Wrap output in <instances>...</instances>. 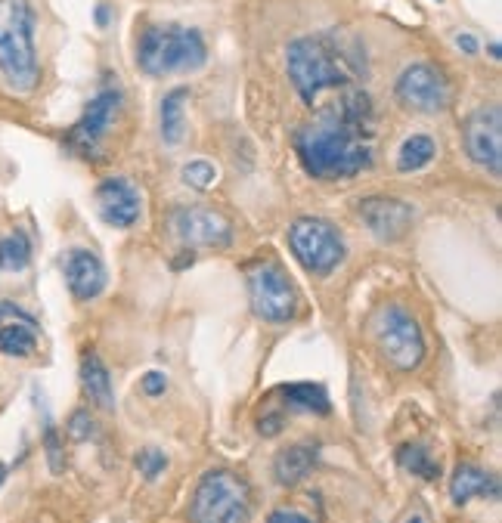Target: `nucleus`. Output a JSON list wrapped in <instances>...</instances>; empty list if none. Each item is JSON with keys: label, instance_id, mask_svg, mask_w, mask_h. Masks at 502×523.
I'll use <instances>...</instances> for the list:
<instances>
[{"label": "nucleus", "instance_id": "f257e3e1", "mask_svg": "<svg viewBox=\"0 0 502 523\" xmlns=\"http://www.w3.org/2000/svg\"><path fill=\"white\" fill-rule=\"evenodd\" d=\"M372 127L351 121L338 109L320 112L307 127L298 130L295 149L301 155V165L320 180H348L360 171L372 168Z\"/></svg>", "mask_w": 502, "mask_h": 523}, {"label": "nucleus", "instance_id": "f03ea898", "mask_svg": "<svg viewBox=\"0 0 502 523\" xmlns=\"http://www.w3.org/2000/svg\"><path fill=\"white\" fill-rule=\"evenodd\" d=\"M0 75L16 93H31L41 81L35 10L28 0H0Z\"/></svg>", "mask_w": 502, "mask_h": 523}, {"label": "nucleus", "instance_id": "7ed1b4c3", "mask_svg": "<svg viewBox=\"0 0 502 523\" xmlns=\"http://www.w3.org/2000/svg\"><path fill=\"white\" fill-rule=\"evenodd\" d=\"M286 69L298 96L313 106L317 96L329 87H351L357 78V65L348 62L329 38H298L286 50Z\"/></svg>", "mask_w": 502, "mask_h": 523}, {"label": "nucleus", "instance_id": "20e7f679", "mask_svg": "<svg viewBox=\"0 0 502 523\" xmlns=\"http://www.w3.org/2000/svg\"><path fill=\"white\" fill-rule=\"evenodd\" d=\"M208 59L202 31L177 22L149 25L137 41V65L149 78H165L177 72H196Z\"/></svg>", "mask_w": 502, "mask_h": 523}, {"label": "nucleus", "instance_id": "39448f33", "mask_svg": "<svg viewBox=\"0 0 502 523\" xmlns=\"http://www.w3.org/2000/svg\"><path fill=\"white\" fill-rule=\"evenodd\" d=\"M251 486L230 468H211L199 477L190 499V523H248Z\"/></svg>", "mask_w": 502, "mask_h": 523}, {"label": "nucleus", "instance_id": "423d86ee", "mask_svg": "<svg viewBox=\"0 0 502 523\" xmlns=\"http://www.w3.org/2000/svg\"><path fill=\"white\" fill-rule=\"evenodd\" d=\"M372 338L382 359L397 372H413L425 359V335L419 319L406 307H385L372 319Z\"/></svg>", "mask_w": 502, "mask_h": 523}, {"label": "nucleus", "instance_id": "0eeeda50", "mask_svg": "<svg viewBox=\"0 0 502 523\" xmlns=\"http://www.w3.org/2000/svg\"><path fill=\"white\" fill-rule=\"evenodd\" d=\"M251 313L270 325H282L298 313V291L292 276L276 260H255L245 270Z\"/></svg>", "mask_w": 502, "mask_h": 523}, {"label": "nucleus", "instance_id": "6e6552de", "mask_svg": "<svg viewBox=\"0 0 502 523\" xmlns=\"http://www.w3.org/2000/svg\"><path fill=\"white\" fill-rule=\"evenodd\" d=\"M289 248L295 251L298 264L313 276H329L341 267L344 242L338 226L323 217H298L289 226Z\"/></svg>", "mask_w": 502, "mask_h": 523}, {"label": "nucleus", "instance_id": "1a4fd4ad", "mask_svg": "<svg viewBox=\"0 0 502 523\" xmlns=\"http://www.w3.org/2000/svg\"><path fill=\"white\" fill-rule=\"evenodd\" d=\"M394 93H397V103L416 115H437L453 100V87L444 69H437L431 62H416L410 69H403Z\"/></svg>", "mask_w": 502, "mask_h": 523}, {"label": "nucleus", "instance_id": "9d476101", "mask_svg": "<svg viewBox=\"0 0 502 523\" xmlns=\"http://www.w3.org/2000/svg\"><path fill=\"white\" fill-rule=\"evenodd\" d=\"M171 236L186 248H227L233 239V223L214 208H177L168 220Z\"/></svg>", "mask_w": 502, "mask_h": 523}, {"label": "nucleus", "instance_id": "9b49d317", "mask_svg": "<svg viewBox=\"0 0 502 523\" xmlns=\"http://www.w3.org/2000/svg\"><path fill=\"white\" fill-rule=\"evenodd\" d=\"M462 140L475 165H481L499 177V171H502V112H499V106H487V109H478L468 115L465 127H462Z\"/></svg>", "mask_w": 502, "mask_h": 523}, {"label": "nucleus", "instance_id": "f8f14e48", "mask_svg": "<svg viewBox=\"0 0 502 523\" xmlns=\"http://www.w3.org/2000/svg\"><path fill=\"white\" fill-rule=\"evenodd\" d=\"M118 109H121V90L118 87H103L87 103L81 121L69 130L66 143L75 152H81V155H93V152H97V146H100V140L106 137V130L112 127Z\"/></svg>", "mask_w": 502, "mask_h": 523}, {"label": "nucleus", "instance_id": "ddd939ff", "mask_svg": "<svg viewBox=\"0 0 502 523\" xmlns=\"http://www.w3.org/2000/svg\"><path fill=\"white\" fill-rule=\"evenodd\" d=\"M357 211H360V220L372 230V236L382 242H400L413 230V220H416L413 205H406L400 199H388V195L363 199Z\"/></svg>", "mask_w": 502, "mask_h": 523}, {"label": "nucleus", "instance_id": "4468645a", "mask_svg": "<svg viewBox=\"0 0 502 523\" xmlns=\"http://www.w3.org/2000/svg\"><path fill=\"white\" fill-rule=\"evenodd\" d=\"M97 211L115 230H131L143 214L140 189L128 177H109L97 186Z\"/></svg>", "mask_w": 502, "mask_h": 523}, {"label": "nucleus", "instance_id": "2eb2a0df", "mask_svg": "<svg viewBox=\"0 0 502 523\" xmlns=\"http://www.w3.org/2000/svg\"><path fill=\"white\" fill-rule=\"evenodd\" d=\"M62 273H66V285L75 301H93L106 288V267L87 248H72L62 257Z\"/></svg>", "mask_w": 502, "mask_h": 523}, {"label": "nucleus", "instance_id": "dca6fc26", "mask_svg": "<svg viewBox=\"0 0 502 523\" xmlns=\"http://www.w3.org/2000/svg\"><path fill=\"white\" fill-rule=\"evenodd\" d=\"M317 465V446L310 443H292L273 459V477L279 486H298Z\"/></svg>", "mask_w": 502, "mask_h": 523}, {"label": "nucleus", "instance_id": "f3484780", "mask_svg": "<svg viewBox=\"0 0 502 523\" xmlns=\"http://www.w3.org/2000/svg\"><path fill=\"white\" fill-rule=\"evenodd\" d=\"M484 496H496V480L478 468V465H459L453 480H450V499L456 508H465L468 502L484 499Z\"/></svg>", "mask_w": 502, "mask_h": 523}, {"label": "nucleus", "instance_id": "a211bd4d", "mask_svg": "<svg viewBox=\"0 0 502 523\" xmlns=\"http://www.w3.org/2000/svg\"><path fill=\"white\" fill-rule=\"evenodd\" d=\"M81 387L93 406H100L106 412L115 409L112 378H109V369L103 366V359L97 353H84V359H81Z\"/></svg>", "mask_w": 502, "mask_h": 523}, {"label": "nucleus", "instance_id": "6ab92c4d", "mask_svg": "<svg viewBox=\"0 0 502 523\" xmlns=\"http://www.w3.org/2000/svg\"><path fill=\"white\" fill-rule=\"evenodd\" d=\"M190 87H174L162 100V140L165 146H180L186 137V106H190Z\"/></svg>", "mask_w": 502, "mask_h": 523}, {"label": "nucleus", "instance_id": "aec40b11", "mask_svg": "<svg viewBox=\"0 0 502 523\" xmlns=\"http://www.w3.org/2000/svg\"><path fill=\"white\" fill-rule=\"evenodd\" d=\"M279 397L289 403V409H301V412H310V415H329L332 412V400L326 394V387L313 384V381L282 384Z\"/></svg>", "mask_w": 502, "mask_h": 523}, {"label": "nucleus", "instance_id": "412c9836", "mask_svg": "<svg viewBox=\"0 0 502 523\" xmlns=\"http://www.w3.org/2000/svg\"><path fill=\"white\" fill-rule=\"evenodd\" d=\"M397 465L406 474H413L419 480H428V483L441 477V465H437V459H434V455L422 443H403L397 449Z\"/></svg>", "mask_w": 502, "mask_h": 523}, {"label": "nucleus", "instance_id": "4be33fe9", "mask_svg": "<svg viewBox=\"0 0 502 523\" xmlns=\"http://www.w3.org/2000/svg\"><path fill=\"white\" fill-rule=\"evenodd\" d=\"M437 146H434V137L428 134H413V137H406L400 152H397V171L400 174H413V171H422L431 165V158H434Z\"/></svg>", "mask_w": 502, "mask_h": 523}, {"label": "nucleus", "instance_id": "5701e85b", "mask_svg": "<svg viewBox=\"0 0 502 523\" xmlns=\"http://www.w3.org/2000/svg\"><path fill=\"white\" fill-rule=\"evenodd\" d=\"M38 347V335L31 322H13V325H0V353L7 356H31Z\"/></svg>", "mask_w": 502, "mask_h": 523}, {"label": "nucleus", "instance_id": "b1692460", "mask_svg": "<svg viewBox=\"0 0 502 523\" xmlns=\"http://www.w3.org/2000/svg\"><path fill=\"white\" fill-rule=\"evenodd\" d=\"M31 264V242L22 233H10L0 239V270L22 273Z\"/></svg>", "mask_w": 502, "mask_h": 523}, {"label": "nucleus", "instance_id": "393cba45", "mask_svg": "<svg viewBox=\"0 0 502 523\" xmlns=\"http://www.w3.org/2000/svg\"><path fill=\"white\" fill-rule=\"evenodd\" d=\"M44 455H47V465H50V474H62L66 471V443H62L56 424L50 421V415H44Z\"/></svg>", "mask_w": 502, "mask_h": 523}, {"label": "nucleus", "instance_id": "a878e982", "mask_svg": "<svg viewBox=\"0 0 502 523\" xmlns=\"http://www.w3.org/2000/svg\"><path fill=\"white\" fill-rule=\"evenodd\" d=\"M97 421H93V415L87 412V409H75L72 412V418L66 421V434L75 440V443H87V440H93L97 437Z\"/></svg>", "mask_w": 502, "mask_h": 523}, {"label": "nucleus", "instance_id": "bb28decb", "mask_svg": "<svg viewBox=\"0 0 502 523\" xmlns=\"http://www.w3.org/2000/svg\"><path fill=\"white\" fill-rule=\"evenodd\" d=\"M134 465H137V471L146 477V480H155L159 477L165 468H168V455L162 452V449H140L137 455H134Z\"/></svg>", "mask_w": 502, "mask_h": 523}, {"label": "nucleus", "instance_id": "cd10ccee", "mask_svg": "<svg viewBox=\"0 0 502 523\" xmlns=\"http://www.w3.org/2000/svg\"><path fill=\"white\" fill-rule=\"evenodd\" d=\"M183 180L190 183L193 189H208L217 180V168L211 165V161H205V158H196V161H190V165L183 168Z\"/></svg>", "mask_w": 502, "mask_h": 523}, {"label": "nucleus", "instance_id": "c85d7f7f", "mask_svg": "<svg viewBox=\"0 0 502 523\" xmlns=\"http://www.w3.org/2000/svg\"><path fill=\"white\" fill-rule=\"evenodd\" d=\"M140 387H143L146 397H162L165 390H168V378L162 372H146L143 381H140Z\"/></svg>", "mask_w": 502, "mask_h": 523}, {"label": "nucleus", "instance_id": "c756f323", "mask_svg": "<svg viewBox=\"0 0 502 523\" xmlns=\"http://www.w3.org/2000/svg\"><path fill=\"white\" fill-rule=\"evenodd\" d=\"M267 523H313L307 514H301V511H289V508H276L270 517H267Z\"/></svg>", "mask_w": 502, "mask_h": 523}, {"label": "nucleus", "instance_id": "7c9ffc66", "mask_svg": "<svg viewBox=\"0 0 502 523\" xmlns=\"http://www.w3.org/2000/svg\"><path fill=\"white\" fill-rule=\"evenodd\" d=\"M264 415H267V418L258 421V431H261L264 437L279 434V431H282V415H279V412H264Z\"/></svg>", "mask_w": 502, "mask_h": 523}, {"label": "nucleus", "instance_id": "2f4dec72", "mask_svg": "<svg viewBox=\"0 0 502 523\" xmlns=\"http://www.w3.org/2000/svg\"><path fill=\"white\" fill-rule=\"evenodd\" d=\"M456 44H459V50H465V53H478V38H475V35H456Z\"/></svg>", "mask_w": 502, "mask_h": 523}, {"label": "nucleus", "instance_id": "473e14b6", "mask_svg": "<svg viewBox=\"0 0 502 523\" xmlns=\"http://www.w3.org/2000/svg\"><path fill=\"white\" fill-rule=\"evenodd\" d=\"M97 25H100V28H106V25H109V7H106V4H100V7H97Z\"/></svg>", "mask_w": 502, "mask_h": 523}, {"label": "nucleus", "instance_id": "72a5a7b5", "mask_svg": "<svg viewBox=\"0 0 502 523\" xmlns=\"http://www.w3.org/2000/svg\"><path fill=\"white\" fill-rule=\"evenodd\" d=\"M4 483H7V465L0 462V486H4Z\"/></svg>", "mask_w": 502, "mask_h": 523}, {"label": "nucleus", "instance_id": "f704fd0d", "mask_svg": "<svg viewBox=\"0 0 502 523\" xmlns=\"http://www.w3.org/2000/svg\"><path fill=\"white\" fill-rule=\"evenodd\" d=\"M406 523H425V520H422L419 514H413V517H410V520H406Z\"/></svg>", "mask_w": 502, "mask_h": 523}, {"label": "nucleus", "instance_id": "c9c22d12", "mask_svg": "<svg viewBox=\"0 0 502 523\" xmlns=\"http://www.w3.org/2000/svg\"><path fill=\"white\" fill-rule=\"evenodd\" d=\"M0 325H4V307H0Z\"/></svg>", "mask_w": 502, "mask_h": 523}, {"label": "nucleus", "instance_id": "e433bc0d", "mask_svg": "<svg viewBox=\"0 0 502 523\" xmlns=\"http://www.w3.org/2000/svg\"><path fill=\"white\" fill-rule=\"evenodd\" d=\"M437 4H441V0H437Z\"/></svg>", "mask_w": 502, "mask_h": 523}]
</instances>
